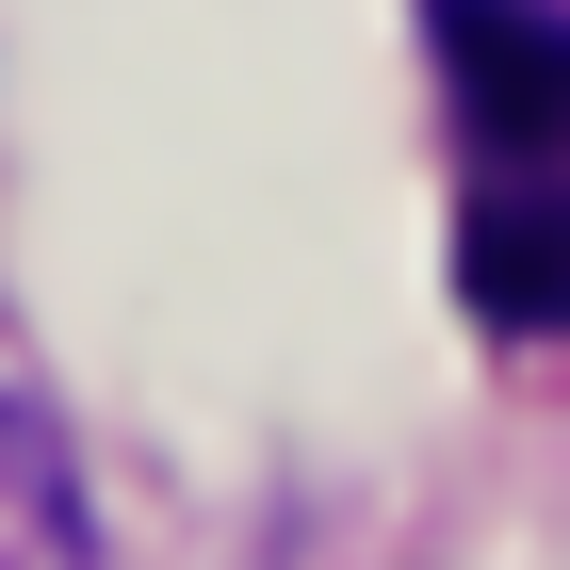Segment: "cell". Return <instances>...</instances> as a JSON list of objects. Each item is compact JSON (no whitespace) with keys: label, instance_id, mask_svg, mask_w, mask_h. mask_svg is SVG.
<instances>
[{"label":"cell","instance_id":"6da1fadb","mask_svg":"<svg viewBox=\"0 0 570 570\" xmlns=\"http://www.w3.org/2000/svg\"><path fill=\"white\" fill-rule=\"evenodd\" d=\"M440 82L456 131L522 179H570V17L554 0H440Z\"/></svg>","mask_w":570,"mask_h":570},{"label":"cell","instance_id":"7a4b0ae2","mask_svg":"<svg viewBox=\"0 0 570 570\" xmlns=\"http://www.w3.org/2000/svg\"><path fill=\"white\" fill-rule=\"evenodd\" d=\"M0 570H98V505H82V456L33 392H0Z\"/></svg>","mask_w":570,"mask_h":570},{"label":"cell","instance_id":"3957f363","mask_svg":"<svg viewBox=\"0 0 570 570\" xmlns=\"http://www.w3.org/2000/svg\"><path fill=\"white\" fill-rule=\"evenodd\" d=\"M473 309L489 326H570V179H522V196H489L473 213Z\"/></svg>","mask_w":570,"mask_h":570}]
</instances>
